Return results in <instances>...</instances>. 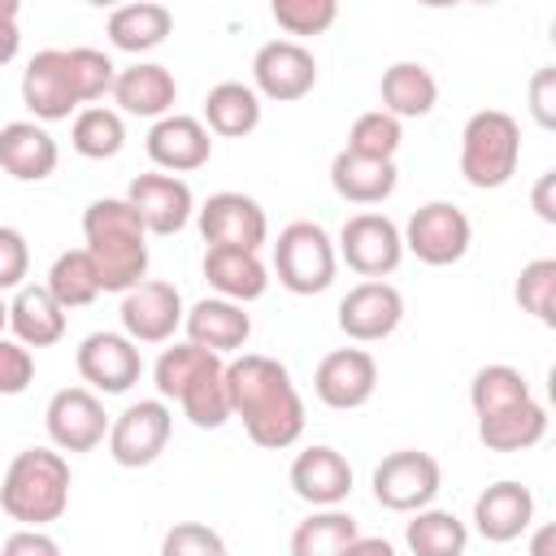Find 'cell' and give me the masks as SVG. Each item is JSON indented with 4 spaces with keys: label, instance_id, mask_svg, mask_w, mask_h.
Instances as JSON below:
<instances>
[{
    "label": "cell",
    "instance_id": "cell-1",
    "mask_svg": "<svg viewBox=\"0 0 556 556\" xmlns=\"http://www.w3.org/2000/svg\"><path fill=\"white\" fill-rule=\"evenodd\" d=\"M230 417L243 421V434L256 447L282 452L304 434V400L282 361L265 352H243L226 365Z\"/></svg>",
    "mask_w": 556,
    "mask_h": 556
},
{
    "label": "cell",
    "instance_id": "cell-2",
    "mask_svg": "<svg viewBox=\"0 0 556 556\" xmlns=\"http://www.w3.org/2000/svg\"><path fill=\"white\" fill-rule=\"evenodd\" d=\"M113 78L117 65L100 48H43L22 70V104L39 126L61 122L113 91Z\"/></svg>",
    "mask_w": 556,
    "mask_h": 556
},
{
    "label": "cell",
    "instance_id": "cell-3",
    "mask_svg": "<svg viewBox=\"0 0 556 556\" xmlns=\"http://www.w3.org/2000/svg\"><path fill=\"white\" fill-rule=\"evenodd\" d=\"M83 239H87V256L96 261L100 291L126 295L135 282L148 278V230L126 200L117 195L91 200L83 213Z\"/></svg>",
    "mask_w": 556,
    "mask_h": 556
},
{
    "label": "cell",
    "instance_id": "cell-4",
    "mask_svg": "<svg viewBox=\"0 0 556 556\" xmlns=\"http://www.w3.org/2000/svg\"><path fill=\"white\" fill-rule=\"evenodd\" d=\"M152 382L161 400H174L182 417L200 430H217L230 421V395H226V365L217 352L195 343H174L156 356Z\"/></svg>",
    "mask_w": 556,
    "mask_h": 556
},
{
    "label": "cell",
    "instance_id": "cell-5",
    "mask_svg": "<svg viewBox=\"0 0 556 556\" xmlns=\"http://www.w3.org/2000/svg\"><path fill=\"white\" fill-rule=\"evenodd\" d=\"M0 508L22 530H43L70 508V460L52 447H22L0 478Z\"/></svg>",
    "mask_w": 556,
    "mask_h": 556
},
{
    "label": "cell",
    "instance_id": "cell-6",
    "mask_svg": "<svg viewBox=\"0 0 556 556\" xmlns=\"http://www.w3.org/2000/svg\"><path fill=\"white\" fill-rule=\"evenodd\" d=\"M521 126L504 109H478L460 130V174L478 191H495L517 174Z\"/></svg>",
    "mask_w": 556,
    "mask_h": 556
},
{
    "label": "cell",
    "instance_id": "cell-7",
    "mask_svg": "<svg viewBox=\"0 0 556 556\" xmlns=\"http://www.w3.org/2000/svg\"><path fill=\"white\" fill-rule=\"evenodd\" d=\"M339 252L317 222H291L274 239V274L291 295H321L334 282Z\"/></svg>",
    "mask_w": 556,
    "mask_h": 556
},
{
    "label": "cell",
    "instance_id": "cell-8",
    "mask_svg": "<svg viewBox=\"0 0 556 556\" xmlns=\"http://www.w3.org/2000/svg\"><path fill=\"white\" fill-rule=\"evenodd\" d=\"M443 486V469L430 452L400 447L374 465V500L391 513H421L434 504Z\"/></svg>",
    "mask_w": 556,
    "mask_h": 556
},
{
    "label": "cell",
    "instance_id": "cell-9",
    "mask_svg": "<svg viewBox=\"0 0 556 556\" xmlns=\"http://www.w3.org/2000/svg\"><path fill=\"white\" fill-rule=\"evenodd\" d=\"M400 235H404V252H413L421 265H456L473 243V226H469L465 208H456L447 200L421 204Z\"/></svg>",
    "mask_w": 556,
    "mask_h": 556
},
{
    "label": "cell",
    "instance_id": "cell-10",
    "mask_svg": "<svg viewBox=\"0 0 556 556\" xmlns=\"http://www.w3.org/2000/svg\"><path fill=\"white\" fill-rule=\"evenodd\" d=\"M174 430V413L165 400H135L109 421V456L122 469H143L152 465Z\"/></svg>",
    "mask_w": 556,
    "mask_h": 556
},
{
    "label": "cell",
    "instance_id": "cell-11",
    "mask_svg": "<svg viewBox=\"0 0 556 556\" xmlns=\"http://www.w3.org/2000/svg\"><path fill=\"white\" fill-rule=\"evenodd\" d=\"M334 252L361 278H387L404 261V235L387 213H352L343 222V230H339V248Z\"/></svg>",
    "mask_w": 556,
    "mask_h": 556
},
{
    "label": "cell",
    "instance_id": "cell-12",
    "mask_svg": "<svg viewBox=\"0 0 556 556\" xmlns=\"http://www.w3.org/2000/svg\"><path fill=\"white\" fill-rule=\"evenodd\" d=\"M317 87V56L300 39H269L252 56V91L278 104L304 100Z\"/></svg>",
    "mask_w": 556,
    "mask_h": 556
},
{
    "label": "cell",
    "instance_id": "cell-13",
    "mask_svg": "<svg viewBox=\"0 0 556 556\" xmlns=\"http://www.w3.org/2000/svg\"><path fill=\"white\" fill-rule=\"evenodd\" d=\"M200 235L208 248H243V252H261V243L269 239V217L265 208L243 195V191H217L195 208Z\"/></svg>",
    "mask_w": 556,
    "mask_h": 556
},
{
    "label": "cell",
    "instance_id": "cell-14",
    "mask_svg": "<svg viewBox=\"0 0 556 556\" xmlns=\"http://www.w3.org/2000/svg\"><path fill=\"white\" fill-rule=\"evenodd\" d=\"M74 365H78V378L87 382V391H104V395L130 391L139 382V374H143L139 343H130L117 330H91L78 343Z\"/></svg>",
    "mask_w": 556,
    "mask_h": 556
},
{
    "label": "cell",
    "instance_id": "cell-15",
    "mask_svg": "<svg viewBox=\"0 0 556 556\" xmlns=\"http://www.w3.org/2000/svg\"><path fill=\"white\" fill-rule=\"evenodd\" d=\"M43 426L56 452H91L109 439V413L87 387H61L43 408Z\"/></svg>",
    "mask_w": 556,
    "mask_h": 556
},
{
    "label": "cell",
    "instance_id": "cell-16",
    "mask_svg": "<svg viewBox=\"0 0 556 556\" xmlns=\"http://www.w3.org/2000/svg\"><path fill=\"white\" fill-rule=\"evenodd\" d=\"M122 334L130 343H165L174 339V330L182 326L187 308H182V295L174 282H161V278H143L135 282L126 295H122Z\"/></svg>",
    "mask_w": 556,
    "mask_h": 556
},
{
    "label": "cell",
    "instance_id": "cell-17",
    "mask_svg": "<svg viewBox=\"0 0 556 556\" xmlns=\"http://www.w3.org/2000/svg\"><path fill=\"white\" fill-rule=\"evenodd\" d=\"M313 391L334 413H352V408L369 404L374 391H378V361H374V352H365V348H334V352H326L317 361V369H313Z\"/></svg>",
    "mask_w": 556,
    "mask_h": 556
},
{
    "label": "cell",
    "instance_id": "cell-18",
    "mask_svg": "<svg viewBox=\"0 0 556 556\" xmlns=\"http://www.w3.org/2000/svg\"><path fill=\"white\" fill-rule=\"evenodd\" d=\"M404 321V295L387 278H365L339 300V330L352 343H378Z\"/></svg>",
    "mask_w": 556,
    "mask_h": 556
},
{
    "label": "cell",
    "instance_id": "cell-19",
    "mask_svg": "<svg viewBox=\"0 0 556 556\" xmlns=\"http://www.w3.org/2000/svg\"><path fill=\"white\" fill-rule=\"evenodd\" d=\"M122 200L139 213V222H143L148 235H178L191 222V213H195L191 187L182 178H174V174H139L126 187Z\"/></svg>",
    "mask_w": 556,
    "mask_h": 556
},
{
    "label": "cell",
    "instance_id": "cell-20",
    "mask_svg": "<svg viewBox=\"0 0 556 556\" xmlns=\"http://www.w3.org/2000/svg\"><path fill=\"white\" fill-rule=\"evenodd\" d=\"M148 156L161 174H191L200 165H208L213 156V139H208V126L191 113H169L161 122H152L148 130Z\"/></svg>",
    "mask_w": 556,
    "mask_h": 556
},
{
    "label": "cell",
    "instance_id": "cell-21",
    "mask_svg": "<svg viewBox=\"0 0 556 556\" xmlns=\"http://www.w3.org/2000/svg\"><path fill=\"white\" fill-rule=\"evenodd\" d=\"M291 491L313 508H339L352 495V465L343 452L313 443L291 460Z\"/></svg>",
    "mask_w": 556,
    "mask_h": 556
},
{
    "label": "cell",
    "instance_id": "cell-22",
    "mask_svg": "<svg viewBox=\"0 0 556 556\" xmlns=\"http://www.w3.org/2000/svg\"><path fill=\"white\" fill-rule=\"evenodd\" d=\"M530 521H534V495H530V486H521L513 478L491 482L473 500V530L486 543H513L530 530Z\"/></svg>",
    "mask_w": 556,
    "mask_h": 556
},
{
    "label": "cell",
    "instance_id": "cell-23",
    "mask_svg": "<svg viewBox=\"0 0 556 556\" xmlns=\"http://www.w3.org/2000/svg\"><path fill=\"white\" fill-rule=\"evenodd\" d=\"M109 96H113V104L122 113H130V117H156L161 122V117H169V109L178 100V83H174V74L165 65L135 61V65L117 70Z\"/></svg>",
    "mask_w": 556,
    "mask_h": 556
},
{
    "label": "cell",
    "instance_id": "cell-24",
    "mask_svg": "<svg viewBox=\"0 0 556 556\" xmlns=\"http://www.w3.org/2000/svg\"><path fill=\"white\" fill-rule=\"evenodd\" d=\"M182 326H187V343L208 348V352H217V356H222V352H239V348L248 343V334H252V317L243 313V304H230V300H222V295L195 300V304L187 308Z\"/></svg>",
    "mask_w": 556,
    "mask_h": 556
},
{
    "label": "cell",
    "instance_id": "cell-25",
    "mask_svg": "<svg viewBox=\"0 0 556 556\" xmlns=\"http://www.w3.org/2000/svg\"><path fill=\"white\" fill-rule=\"evenodd\" d=\"M56 139L39 122H4L0 126V169L17 182H43L56 169Z\"/></svg>",
    "mask_w": 556,
    "mask_h": 556
},
{
    "label": "cell",
    "instance_id": "cell-26",
    "mask_svg": "<svg viewBox=\"0 0 556 556\" xmlns=\"http://www.w3.org/2000/svg\"><path fill=\"white\" fill-rule=\"evenodd\" d=\"M204 278L230 304L261 300L269 287V269H265L261 252H243V248H208L204 252Z\"/></svg>",
    "mask_w": 556,
    "mask_h": 556
},
{
    "label": "cell",
    "instance_id": "cell-27",
    "mask_svg": "<svg viewBox=\"0 0 556 556\" xmlns=\"http://www.w3.org/2000/svg\"><path fill=\"white\" fill-rule=\"evenodd\" d=\"M395 182H400L395 161H369L348 148L334 152V161H330V187L348 204H382L395 191Z\"/></svg>",
    "mask_w": 556,
    "mask_h": 556
},
{
    "label": "cell",
    "instance_id": "cell-28",
    "mask_svg": "<svg viewBox=\"0 0 556 556\" xmlns=\"http://www.w3.org/2000/svg\"><path fill=\"white\" fill-rule=\"evenodd\" d=\"M9 330L26 352L52 348L65 334V308L48 295V287H17V295L9 300Z\"/></svg>",
    "mask_w": 556,
    "mask_h": 556
},
{
    "label": "cell",
    "instance_id": "cell-29",
    "mask_svg": "<svg viewBox=\"0 0 556 556\" xmlns=\"http://www.w3.org/2000/svg\"><path fill=\"white\" fill-rule=\"evenodd\" d=\"M104 30H109V43L117 52H135L139 56V52H152V48L165 43V35L174 30V13L165 4H156V0H135V4L113 9Z\"/></svg>",
    "mask_w": 556,
    "mask_h": 556
},
{
    "label": "cell",
    "instance_id": "cell-30",
    "mask_svg": "<svg viewBox=\"0 0 556 556\" xmlns=\"http://www.w3.org/2000/svg\"><path fill=\"white\" fill-rule=\"evenodd\" d=\"M378 91H382V113H391L395 122L426 117L434 109V100H439V83H434V74L421 61H395V65H387Z\"/></svg>",
    "mask_w": 556,
    "mask_h": 556
},
{
    "label": "cell",
    "instance_id": "cell-31",
    "mask_svg": "<svg viewBox=\"0 0 556 556\" xmlns=\"http://www.w3.org/2000/svg\"><path fill=\"white\" fill-rule=\"evenodd\" d=\"M204 126L213 135H222V139L252 135L261 126V96L248 83H235V78L208 87V96H204Z\"/></svg>",
    "mask_w": 556,
    "mask_h": 556
},
{
    "label": "cell",
    "instance_id": "cell-32",
    "mask_svg": "<svg viewBox=\"0 0 556 556\" xmlns=\"http://www.w3.org/2000/svg\"><path fill=\"white\" fill-rule=\"evenodd\" d=\"M543 434H547V408L539 400H526V404H517L508 413H495V417L478 421V439L491 452H526Z\"/></svg>",
    "mask_w": 556,
    "mask_h": 556
},
{
    "label": "cell",
    "instance_id": "cell-33",
    "mask_svg": "<svg viewBox=\"0 0 556 556\" xmlns=\"http://www.w3.org/2000/svg\"><path fill=\"white\" fill-rule=\"evenodd\" d=\"M404 543L413 556H465L469 526L447 508H421L404 526Z\"/></svg>",
    "mask_w": 556,
    "mask_h": 556
},
{
    "label": "cell",
    "instance_id": "cell-34",
    "mask_svg": "<svg viewBox=\"0 0 556 556\" xmlns=\"http://www.w3.org/2000/svg\"><path fill=\"white\" fill-rule=\"evenodd\" d=\"M70 143L78 156L87 161H109L126 148V122L117 109L109 104H87L74 113V126H70Z\"/></svg>",
    "mask_w": 556,
    "mask_h": 556
},
{
    "label": "cell",
    "instance_id": "cell-35",
    "mask_svg": "<svg viewBox=\"0 0 556 556\" xmlns=\"http://www.w3.org/2000/svg\"><path fill=\"white\" fill-rule=\"evenodd\" d=\"M356 517L343 508H317L291 530V556H343V547L356 539Z\"/></svg>",
    "mask_w": 556,
    "mask_h": 556
},
{
    "label": "cell",
    "instance_id": "cell-36",
    "mask_svg": "<svg viewBox=\"0 0 556 556\" xmlns=\"http://www.w3.org/2000/svg\"><path fill=\"white\" fill-rule=\"evenodd\" d=\"M48 295L70 313V308H87L96 304L100 295V274H96V261L87 256V248H74V252H61L48 269Z\"/></svg>",
    "mask_w": 556,
    "mask_h": 556
},
{
    "label": "cell",
    "instance_id": "cell-37",
    "mask_svg": "<svg viewBox=\"0 0 556 556\" xmlns=\"http://www.w3.org/2000/svg\"><path fill=\"white\" fill-rule=\"evenodd\" d=\"M526 400H534L530 395V382L513 365H482L473 374V382H469V404H473V417L478 421L482 417H495V413H508V408H517Z\"/></svg>",
    "mask_w": 556,
    "mask_h": 556
},
{
    "label": "cell",
    "instance_id": "cell-38",
    "mask_svg": "<svg viewBox=\"0 0 556 556\" xmlns=\"http://www.w3.org/2000/svg\"><path fill=\"white\" fill-rule=\"evenodd\" d=\"M400 143H404V126L391 113H382V109L361 113L352 122V130H348V152L369 156V161H395Z\"/></svg>",
    "mask_w": 556,
    "mask_h": 556
},
{
    "label": "cell",
    "instance_id": "cell-39",
    "mask_svg": "<svg viewBox=\"0 0 556 556\" xmlns=\"http://www.w3.org/2000/svg\"><path fill=\"white\" fill-rule=\"evenodd\" d=\"M513 295H517V304H521L534 321L556 326V261H552V256H539V261L521 265Z\"/></svg>",
    "mask_w": 556,
    "mask_h": 556
},
{
    "label": "cell",
    "instance_id": "cell-40",
    "mask_svg": "<svg viewBox=\"0 0 556 556\" xmlns=\"http://www.w3.org/2000/svg\"><path fill=\"white\" fill-rule=\"evenodd\" d=\"M269 13L287 35H321L334 26L339 4L334 0H274Z\"/></svg>",
    "mask_w": 556,
    "mask_h": 556
},
{
    "label": "cell",
    "instance_id": "cell-41",
    "mask_svg": "<svg viewBox=\"0 0 556 556\" xmlns=\"http://www.w3.org/2000/svg\"><path fill=\"white\" fill-rule=\"evenodd\" d=\"M161 556H230L226 539L204 521H174L161 539Z\"/></svg>",
    "mask_w": 556,
    "mask_h": 556
},
{
    "label": "cell",
    "instance_id": "cell-42",
    "mask_svg": "<svg viewBox=\"0 0 556 556\" xmlns=\"http://www.w3.org/2000/svg\"><path fill=\"white\" fill-rule=\"evenodd\" d=\"M30 274V243L17 226H0V295L26 287Z\"/></svg>",
    "mask_w": 556,
    "mask_h": 556
},
{
    "label": "cell",
    "instance_id": "cell-43",
    "mask_svg": "<svg viewBox=\"0 0 556 556\" xmlns=\"http://www.w3.org/2000/svg\"><path fill=\"white\" fill-rule=\"evenodd\" d=\"M35 378V361L17 339H0V395H22Z\"/></svg>",
    "mask_w": 556,
    "mask_h": 556
},
{
    "label": "cell",
    "instance_id": "cell-44",
    "mask_svg": "<svg viewBox=\"0 0 556 556\" xmlns=\"http://www.w3.org/2000/svg\"><path fill=\"white\" fill-rule=\"evenodd\" d=\"M530 113L539 126H556V70L552 65H543L530 78Z\"/></svg>",
    "mask_w": 556,
    "mask_h": 556
},
{
    "label": "cell",
    "instance_id": "cell-45",
    "mask_svg": "<svg viewBox=\"0 0 556 556\" xmlns=\"http://www.w3.org/2000/svg\"><path fill=\"white\" fill-rule=\"evenodd\" d=\"M0 556H61V547L43 530H13L0 547Z\"/></svg>",
    "mask_w": 556,
    "mask_h": 556
},
{
    "label": "cell",
    "instance_id": "cell-46",
    "mask_svg": "<svg viewBox=\"0 0 556 556\" xmlns=\"http://www.w3.org/2000/svg\"><path fill=\"white\" fill-rule=\"evenodd\" d=\"M17 17H22V4L17 0H0V65H9L17 56V48H22Z\"/></svg>",
    "mask_w": 556,
    "mask_h": 556
},
{
    "label": "cell",
    "instance_id": "cell-47",
    "mask_svg": "<svg viewBox=\"0 0 556 556\" xmlns=\"http://www.w3.org/2000/svg\"><path fill=\"white\" fill-rule=\"evenodd\" d=\"M552 191H556V169H547V174L534 182V213H539L543 222H556V200H552Z\"/></svg>",
    "mask_w": 556,
    "mask_h": 556
},
{
    "label": "cell",
    "instance_id": "cell-48",
    "mask_svg": "<svg viewBox=\"0 0 556 556\" xmlns=\"http://www.w3.org/2000/svg\"><path fill=\"white\" fill-rule=\"evenodd\" d=\"M343 556H395V547H391L387 539H378V534H356V539L343 547Z\"/></svg>",
    "mask_w": 556,
    "mask_h": 556
},
{
    "label": "cell",
    "instance_id": "cell-49",
    "mask_svg": "<svg viewBox=\"0 0 556 556\" xmlns=\"http://www.w3.org/2000/svg\"><path fill=\"white\" fill-rule=\"evenodd\" d=\"M530 556H556V526H539L530 534Z\"/></svg>",
    "mask_w": 556,
    "mask_h": 556
},
{
    "label": "cell",
    "instance_id": "cell-50",
    "mask_svg": "<svg viewBox=\"0 0 556 556\" xmlns=\"http://www.w3.org/2000/svg\"><path fill=\"white\" fill-rule=\"evenodd\" d=\"M4 326H9V300L0 295V330H4Z\"/></svg>",
    "mask_w": 556,
    "mask_h": 556
}]
</instances>
